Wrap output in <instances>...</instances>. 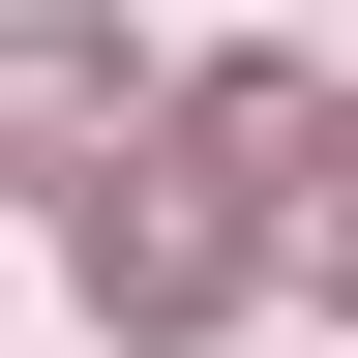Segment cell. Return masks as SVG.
I'll return each mask as SVG.
<instances>
[{"mask_svg":"<svg viewBox=\"0 0 358 358\" xmlns=\"http://www.w3.org/2000/svg\"><path fill=\"white\" fill-rule=\"evenodd\" d=\"M179 150H209V209H299V179H329V90H299V60H209Z\"/></svg>","mask_w":358,"mask_h":358,"instance_id":"cell-1","label":"cell"},{"mask_svg":"<svg viewBox=\"0 0 358 358\" xmlns=\"http://www.w3.org/2000/svg\"><path fill=\"white\" fill-rule=\"evenodd\" d=\"M239 239H268V209H90V299H120V329H209Z\"/></svg>","mask_w":358,"mask_h":358,"instance_id":"cell-2","label":"cell"},{"mask_svg":"<svg viewBox=\"0 0 358 358\" xmlns=\"http://www.w3.org/2000/svg\"><path fill=\"white\" fill-rule=\"evenodd\" d=\"M120 120H150V60H90V30H30V60H0V150H120Z\"/></svg>","mask_w":358,"mask_h":358,"instance_id":"cell-3","label":"cell"}]
</instances>
